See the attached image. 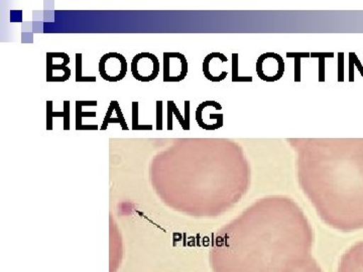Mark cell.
I'll return each mask as SVG.
<instances>
[{
  "label": "cell",
  "mask_w": 363,
  "mask_h": 272,
  "mask_svg": "<svg viewBox=\"0 0 363 272\" xmlns=\"http://www.w3.org/2000/svg\"><path fill=\"white\" fill-rule=\"evenodd\" d=\"M70 57L66 52H62L59 63H55L50 52H47V82H50L55 72H58L56 82H66L71 77V70L68 68Z\"/></svg>",
  "instance_id": "cell-8"
},
{
  "label": "cell",
  "mask_w": 363,
  "mask_h": 272,
  "mask_svg": "<svg viewBox=\"0 0 363 272\" xmlns=\"http://www.w3.org/2000/svg\"><path fill=\"white\" fill-rule=\"evenodd\" d=\"M353 62H354V65L357 67L358 70L360 71V74L363 76V68L362 64H360L359 60L357 59V55L353 52Z\"/></svg>",
  "instance_id": "cell-23"
},
{
  "label": "cell",
  "mask_w": 363,
  "mask_h": 272,
  "mask_svg": "<svg viewBox=\"0 0 363 272\" xmlns=\"http://www.w3.org/2000/svg\"><path fill=\"white\" fill-rule=\"evenodd\" d=\"M313 234L286 203H267L222 231L209 259L213 272H298L312 259Z\"/></svg>",
  "instance_id": "cell-1"
},
{
  "label": "cell",
  "mask_w": 363,
  "mask_h": 272,
  "mask_svg": "<svg viewBox=\"0 0 363 272\" xmlns=\"http://www.w3.org/2000/svg\"><path fill=\"white\" fill-rule=\"evenodd\" d=\"M208 109L209 101L203 102L196 109V121L198 125L205 130H219L223 126V114L209 112Z\"/></svg>",
  "instance_id": "cell-7"
},
{
  "label": "cell",
  "mask_w": 363,
  "mask_h": 272,
  "mask_svg": "<svg viewBox=\"0 0 363 272\" xmlns=\"http://www.w3.org/2000/svg\"><path fill=\"white\" fill-rule=\"evenodd\" d=\"M288 58L295 59V82H301V60L311 58V52H286Z\"/></svg>",
  "instance_id": "cell-13"
},
{
  "label": "cell",
  "mask_w": 363,
  "mask_h": 272,
  "mask_svg": "<svg viewBox=\"0 0 363 272\" xmlns=\"http://www.w3.org/2000/svg\"><path fill=\"white\" fill-rule=\"evenodd\" d=\"M63 117L64 130H70V101H64V111H52V101H47V130H52V118Z\"/></svg>",
  "instance_id": "cell-10"
},
{
  "label": "cell",
  "mask_w": 363,
  "mask_h": 272,
  "mask_svg": "<svg viewBox=\"0 0 363 272\" xmlns=\"http://www.w3.org/2000/svg\"><path fill=\"white\" fill-rule=\"evenodd\" d=\"M298 272H323V271H322L321 266L317 264L316 260L312 259L309 264Z\"/></svg>",
  "instance_id": "cell-19"
},
{
  "label": "cell",
  "mask_w": 363,
  "mask_h": 272,
  "mask_svg": "<svg viewBox=\"0 0 363 272\" xmlns=\"http://www.w3.org/2000/svg\"><path fill=\"white\" fill-rule=\"evenodd\" d=\"M138 106H140V104H138V102H133L131 103V112H133V114H131V130H154V126L152 125V124H147V125H142V124H140L138 123V115H140V113H138Z\"/></svg>",
  "instance_id": "cell-12"
},
{
  "label": "cell",
  "mask_w": 363,
  "mask_h": 272,
  "mask_svg": "<svg viewBox=\"0 0 363 272\" xmlns=\"http://www.w3.org/2000/svg\"><path fill=\"white\" fill-rule=\"evenodd\" d=\"M338 81L343 82L344 81V54L339 52L338 56Z\"/></svg>",
  "instance_id": "cell-20"
},
{
  "label": "cell",
  "mask_w": 363,
  "mask_h": 272,
  "mask_svg": "<svg viewBox=\"0 0 363 272\" xmlns=\"http://www.w3.org/2000/svg\"><path fill=\"white\" fill-rule=\"evenodd\" d=\"M98 70L101 78L107 82H119L128 74V61L119 52H108L100 59Z\"/></svg>",
  "instance_id": "cell-3"
},
{
  "label": "cell",
  "mask_w": 363,
  "mask_h": 272,
  "mask_svg": "<svg viewBox=\"0 0 363 272\" xmlns=\"http://www.w3.org/2000/svg\"><path fill=\"white\" fill-rule=\"evenodd\" d=\"M285 73V62L276 52H266L257 59V74L260 80L274 82L281 79Z\"/></svg>",
  "instance_id": "cell-5"
},
{
  "label": "cell",
  "mask_w": 363,
  "mask_h": 272,
  "mask_svg": "<svg viewBox=\"0 0 363 272\" xmlns=\"http://www.w3.org/2000/svg\"><path fill=\"white\" fill-rule=\"evenodd\" d=\"M97 101H82V100H78L76 101V115H75V128L76 130H98V125L94 124V125H84L83 124V118L84 117H92V118H95L97 116V113L95 111L92 112H84L82 110L83 107L84 106H97Z\"/></svg>",
  "instance_id": "cell-9"
},
{
  "label": "cell",
  "mask_w": 363,
  "mask_h": 272,
  "mask_svg": "<svg viewBox=\"0 0 363 272\" xmlns=\"http://www.w3.org/2000/svg\"><path fill=\"white\" fill-rule=\"evenodd\" d=\"M337 272H363V241L344 252Z\"/></svg>",
  "instance_id": "cell-6"
},
{
  "label": "cell",
  "mask_w": 363,
  "mask_h": 272,
  "mask_svg": "<svg viewBox=\"0 0 363 272\" xmlns=\"http://www.w3.org/2000/svg\"><path fill=\"white\" fill-rule=\"evenodd\" d=\"M82 54L78 52L75 56L76 61V74H75V80L76 82H96V77L95 76H92V77H84L82 75Z\"/></svg>",
  "instance_id": "cell-14"
},
{
  "label": "cell",
  "mask_w": 363,
  "mask_h": 272,
  "mask_svg": "<svg viewBox=\"0 0 363 272\" xmlns=\"http://www.w3.org/2000/svg\"><path fill=\"white\" fill-rule=\"evenodd\" d=\"M188 74L185 55L177 52L162 54V80L164 82H181Z\"/></svg>",
  "instance_id": "cell-4"
},
{
  "label": "cell",
  "mask_w": 363,
  "mask_h": 272,
  "mask_svg": "<svg viewBox=\"0 0 363 272\" xmlns=\"http://www.w3.org/2000/svg\"><path fill=\"white\" fill-rule=\"evenodd\" d=\"M168 114H171V115H175L177 119H178V123L183 128V130H190V128L187 125V123H186L185 118L182 116L181 112L179 111L178 107L176 106V103L174 101H168Z\"/></svg>",
  "instance_id": "cell-16"
},
{
  "label": "cell",
  "mask_w": 363,
  "mask_h": 272,
  "mask_svg": "<svg viewBox=\"0 0 363 272\" xmlns=\"http://www.w3.org/2000/svg\"><path fill=\"white\" fill-rule=\"evenodd\" d=\"M333 57V52H311V58L319 59V82H325V59Z\"/></svg>",
  "instance_id": "cell-15"
},
{
  "label": "cell",
  "mask_w": 363,
  "mask_h": 272,
  "mask_svg": "<svg viewBox=\"0 0 363 272\" xmlns=\"http://www.w3.org/2000/svg\"><path fill=\"white\" fill-rule=\"evenodd\" d=\"M231 59H233V82H252V77H240L238 75V54L231 55Z\"/></svg>",
  "instance_id": "cell-17"
},
{
  "label": "cell",
  "mask_w": 363,
  "mask_h": 272,
  "mask_svg": "<svg viewBox=\"0 0 363 272\" xmlns=\"http://www.w3.org/2000/svg\"><path fill=\"white\" fill-rule=\"evenodd\" d=\"M114 112V106L112 101L111 102V105H109L108 109H107L106 114H105L104 123H102L101 130H106L107 128H108L109 124L111 123H118L121 125V130H128V123H126L125 119L121 118H113L112 117V113Z\"/></svg>",
  "instance_id": "cell-11"
},
{
  "label": "cell",
  "mask_w": 363,
  "mask_h": 272,
  "mask_svg": "<svg viewBox=\"0 0 363 272\" xmlns=\"http://www.w3.org/2000/svg\"><path fill=\"white\" fill-rule=\"evenodd\" d=\"M156 103V130L160 131L162 130V101H161V100H157Z\"/></svg>",
  "instance_id": "cell-18"
},
{
  "label": "cell",
  "mask_w": 363,
  "mask_h": 272,
  "mask_svg": "<svg viewBox=\"0 0 363 272\" xmlns=\"http://www.w3.org/2000/svg\"><path fill=\"white\" fill-rule=\"evenodd\" d=\"M350 82H353L354 81V71H353V67H354V62H353V52H350Z\"/></svg>",
  "instance_id": "cell-21"
},
{
  "label": "cell",
  "mask_w": 363,
  "mask_h": 272,
  "mask_svg": "<svg viewBox=\"0 0 363 272\" xmlns=\"http://www.w3.org/2000/svg\"><path fill=\"white\" fill-rule=\"evenodd\" d=\"M130 71L135 80L140 82H152L159 76L161 64L156 55L143 52L133 57Z\"/></svg>",
  "instance_id": "cell-2"
},
{
  "label": "cell",
  "mask_w": 363,
  "mask_h": 272,
  "mask_svg": "<svg viewBox=\"0 0 363 272\" xmlns=\"http://www.w3.org/2000/svg\"><path fill=\"white\" fill-rule=\"evenodd\" d=\"M185 118L187 125L190 128V101H185Z\"/></svg>",
  "instance_id": "cell-22"
}]
</instances>
